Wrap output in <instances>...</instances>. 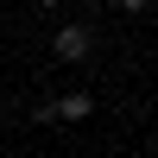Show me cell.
I'll return each instance as SVG.
<instances>
[{
  "label": "cell",
  "mask_w": 158,
  "mask_h": 158,
  "mask_svg": "<svg viewBox=\"0 0 158 158\" xmlns=\"http://www.w3.org/2000/svg\"><path fill=\"white\" fill-rule=\"evenodd\" d=\"M89 51H95V32H89V25H63L57 32V57L63 63H82Z\"/></svg>",
  "instance_id": "cell-1"
},
{
  "label": "cell",
  "mask_w": 158,
  "mask_h": 158,
  "mask_svg": "<svg viewBox=\"0 0 158 158\" xmlns=\"http://www.w3.org/2000/svg\"><path fill=\"white\" fill-rule=\"evenodd\" d=\"M89 114H95V95H82V89L57 101V120H89Z\"/></svg>",
  "instance_id": "cell-2"
},
{
  "label": "cell",
  "mask_w": 158,
  "mask_h": 158,
  "mask_svg": "<svg viewBox=\"0 0 158 158\" xmlns=\"http://www.w3.org/2000/svg\"><path fill=\"white\" fill-rule=\"evenodd\" d=\"M139 6H146V0H120V13H139Z\"/></svg>",
  "instance_id": "cell-3"
},
{
  "label": "cell",
  "mask_w": 158,
  "mask_h": 158,
  "mask_svg": "<svg viewBox=\"0 0 158 158\" xmlns=\"http://www.w3.org/2000/svg\"><path fill=\"white\" fill-rule=\"evenodd\" d=\"M38 6H57V0H38Z\"/></svg>",
  "instance_id": "cell-4"
}]
</instances>
